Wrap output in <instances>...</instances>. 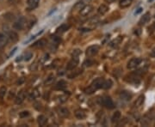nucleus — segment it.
Listing matches in <instances>:
<instances>
[{
	"mask_svg": "<svg viewBox=\"0 0 155 127\" xmlns=\"http://www.w3.org/2000/svg\"><path fill=\"white\" fill-rule=\"evenodd\" d=\"M47 44V42L45 41L44 40H40L38 41H36V42H35L31 46H33V47H38V48H41V47H43L45 46Z\"/></svg>",
	"mask_w": 155,
	"mask_h": 127,
	"instance_id": "obj_26",
	"label": "nucleus"
},
{
	"mask_svg": "<svg viewBox=\"0 0 155 127\" xmlns=\"http://www.w3.org/2000/svg\"><path fill=\"white\" fill-rule=\"evenodd\" d=\"M81 54V51L79 49H75L73 50V52H72V56H76V57H79V55Z\"/></svg>",
	"mask_w": 155,
	"mask_h": 127,
	"instance_id": "obj_35",
	"label": "nucleus"
},
{
	"mask_svg": "<svg viewBox=\"0 0 155 127\" xmlns=\"http://www.w3.org/2000/svg\"><path fill=\"white\" fill-rule=\"evenodd\" d=\"M104 82V78H97L96 80H94L91 84L87 87L86 88H84V94H92L94 92H96L97 90H98L100 88H103V84Z\"/></svg>",
	"mask_w": 155,
	"mask_h": 127,
	"instance_id": "obj_1",
	"label": "nucleus"
},
{
	"mask_svg": "<svg viewBox=\"0 0 155 127\" xmlns=\"http://www.w3.org/2000/svg\"><path fill=\"white\" fill-rule=\"evenodd\" d=\"M127 81L128 83H133L134 85H136V84H139L140 83V77L139 76L138 72H135V73L131 74L128 77V79H127Z\"/></svg>",
	"mask_w": 155,
	"mask_h": 127,
	"instance_id": "obj_7",
	"label": "nucleus"
},
{
	"mask_svg": "<svg viewBox=\"0 0 155 127\" xmlns=\"http://www.w3.org/2000/svg\"><path fill=\"white\" fill-rule=\"evenodd\" d=\"M6 92H7L6 87H1V88H0V98L1 99H3L5 96Z\"/></svg>",
	"mask_w": 155,
	"mask_h": 127,
	"instance_id": "obj_32",
	"label": "nucleus"
},
{
	"mask_svg": "<svg viewBox=\"0 0 155 127\" xmlns=\"http://www.w3.org/2000/svg\"><path fill=\"white\" fill-rule=\"evenodd\" d=\"M142 10H143L142 8H140V9L138 10V11H136V12H135L134 14H135V15H137V14H139V13H140V12L142 11Z\"/></svg>",
	"mask_w": 155,
	"mask_h": 127,
	"instance_id": "obj_40",
	"label": "nucleus"
},
{
	"mask_svg": "<svg viewBox=\"0 0 155 127\" xmlns=\"http://www.w3.org/2000/svg\"><path fill=\"white\" fill-rule=\"evenodd\" d=\"M9 38L6 34L0 33V49H3L8 43Z\"/></svg>",
	"mask_w": 155,
	"mask_h": 127,
	"instance_id": "obj_12",
	"label": "nucleus"
},
{
	"mask_svg": "<svg viewBox=\"0 0 155 127\" xmlns=\"http://www.w3.org/2000/svg\"><path fill=\"white\" fill-rule=\"evenodd\" d=\"M93 11V7L91 5H88L84 6L82 10H80V15L82 16V17H86V16H88L89 14L91 12V11Z\"/></svg>",
	"mask_w": 155,
	"mask_h": 127,
	"instance_id": "obj_11",
	"label": "nucleus"
},
{
	"mask_svg": "<svg viewBox=\"0 0 155 127\" xmlns=\"http://www.w3.org/2000/svg\"><path fill=\"white\" fill-rule=\"evenodd\" d=\"M40 92H39V90L37 88H35L33 91L30 93V94L28 95V98L30 100H35L36 98H38L39 96H40Z\"/></svg>",
	"mask_w": 155,
	"mask_h": 127,
	"instance_id": "obj_25",
	"label": "nucleus"
},
{
	"mask_svg": "<svg viewBox=\"0 0 155 127\" xmlns=\"http://www.w3.org/2000/svg\"><path fill=\"white\" fill-rule=\"evenodd\" d=\"M141 62H142L141 59H140V58H134V59H130V60L128 61V63H127V68L129 70L136 69L140 65Z\"/></svg>",
	"mask_w": 155,
	"mask_h": 127,
	"instance_id": "obj_5",
	"label": "nucleus"
},
{
	"mask_svg": "<svg viewBox=\"0 0 155 127\" xmlns=\"http://www.w3.org/2000/svg\"><path fill=\"white\" fill-rule=\"evenodd\" d=\"M67 82L64 81V80H61L60 82L56 83V85L54 86V89H56V90H64L65 88H67Z\"/></svg>",
	"mask_w": 155,
	"mask_h": 127,
	"instance_id": "obj_16",
	"label": "nucleus"
},
{
	"mask_svg": "<svg viewBox=\"0 0 155 127\" xmlns=\"http://www.w3.org/2000/svg\"><path fill=\"white\" fill-rule=\"evenodd\" d=\"M106 3H108V4H112V3H114V2H116L117 0H104Z\"/></svg>",
	"mask_w": 155,
	"mask_h": 127,
	"instance_id": "obj_39",
	"label": "nucleus"
},
{
	"mask_svg": "<svg viewBox=\"0 0 155 127\" xmlns=\"http://www.w3.org/2000/svg\"><path fill=\"white\" fill-rule=\"evenodd\" d=\"M153 0H148V2H149V3H151V2H153Z\"/></svg>",
	"mask_w": 155,
	"mask_h": 127,
	"instance_id": "obj_42",
	"label": "nucleus"
},
{
	"mask_svg": "<svg viewBox=\"0 0 155 127\" xmlns=\"http://www.w3.org/2000/svg\"><path fill=\"white\" fill-rule=\"evenodd\" d=\"M26 98V94H25V92L24 91H20L18 94L17 95V97H16V99H15V103L17 104V105H20V104H22V102L24 101V100Z\"/></svg>",
	"mask_w": 155,
	"mask_h": 127,
	"instance_id": "obj_10",
	"label": "nucleus"
},
{
	"mask_svg": "<svg viewBox=\"0 0 155 127\" xmlns=\"http://www.w3.org/2000/svg\"><path fill=\"white\" fill-rule=\"evenodd\" d=\"M36 18H35V17H33L30 21H29V22H28V28H31L32 27H33L34 25L35 24V22H36Z\"/></svg>",
	"mask_w": 155,
	"mask_h": 127,
	"instance_id": "obj_33",
	"label": "nucleus"
},
{
	"mask_svg": "<svg viewBox=\"0 0 155 127\" xmlns=\"http://www.w3.org/2000/svg\"><path fill=\"white\" fill-rule=\"evenodd\" d=\"M26 18L25 17H20L19 19H17L16 22L13 23V28L16 30H22L24 27L26 26Z\"/></svg>",
	"mask_w": 155,
	"mask_h": 127,
	"instance_id": "obj_4",
	"label": "nucleus"
},
{
	"mask_svg": "<svg viewBox=\"0 0 155 127\" xmlns=\"http://www.w3.org/2000/svg\"><path fill=\"white\" fill-rule=\"evenodd\" d=\"M81 73H82V70H81V69H78V70H77V71H71L70 74H68V75H67V77H68L69 78H71V79H72V78H75L76 77H78V75H80Z\"/></svg>",
	"mask_w": 155,
	"mask_h": 127,
	"instance_id": "obj_28",
	"label": "nucleus"
},
{
	"mask_svg": "<svg viewBox=\"0 0 155 127\" xmlns=\"http://www.w3.org/2000/svg\"><path fill=\"white\" fill-rule=\"evenodd\" d=\"M99 103L100 105H102L103 106L108 108V109H113V108H115V103H114V101H113L110 97L108 96V95H104V96H102L101 99H100Z\"/></svg>",
	"mask_w": 155,
	"mask_h": 127,
	"instance_id": "obj_2",
	"label": "nucleus"
},
{
	"mask_svg": "<svg viewBox=\"0 0 155 127\" xmlns=\"http://www.w3.org/2000/svg\"><path fill=\"white\" fill-rule=\"evenodd\" d=\"M150 18H151V15H150L149 12H147L145 15H143V17H141L139 21V24L140 25H145L146 23L150 21Z\"/></svg>",
	"mask_w": 155,
	"mask_h": 127,
	"instance_id": "obj_14",
	"label": "nucleus"
},
{
	"mask_svg": "<svg viewBox=\"0 0 155 127\" xmlns=\"http://www.w3.org/2000/svg\"><path fill=\"white\" fill-rule=\"evenodd\" d=\"M24 59V60L25 61H28V60H30L32 58H33V53L31 52H26L25 54H24V56H22Z\"/></svg>",
	"mask_w": 155,
	"mask_h": 127,
	"instance_id": "obj_31",
	"label": "nucleus"
},
{
	"mask_svg": "<svg viewBox=\"0 0 155 127\" xmlns=\"http://www.w3.org/2000/svg\"><path fill=\"white\" fill-rule=\"evenodd\" d=\"M78 63H79V59H78V57L72 56V59L67 63V71H72V70H74V69L78 66Z\"/></svg>",
	"mask_w": 155,
	"mask_h": 127,
	"instance_id": "obj_6",
	"label": "nucleus"
},
{
	"mask_svg": "<svg viewBox=\"0 0 155 127\" xmlns=\"http://www.w3.org/2000/svg\"><path fill=\"white\" fill-rule=\"evenodd\" d=\"M121 117H122V114H121V113L119 112V111H116V113L113 114V116L111 118V122L113 123V124H115V123H117L118 121H120V119H121Z\"/></svg>",
	"mask_w": 155,
	"mask_h": 127,
	"instance_id": "obj_21",
	"label": "nucleus"
},
{
	"mask_svg": "<svg viewBox=\"0 0 155 127\" xmlns=\"http://www.w3.org/2000/svg\"><path fill=\"white\" fill-rule=\"evenodd\" d=\"M92 64H93V62H91V61H85V62L84 63V66H91Z\"/></svg>",
	"mask_w": 155,
	"mask_h": 127,
	"instance_id": "obj_37",
	"label": "nucleus"
},
{
	"mask_svg": "<svg viewBox=\"0 0 155 127\" xmlns=\"http://www.w3.org/2000/svg\"><path fill=\"white\" fill-rule=\"evenodd\" d=\"M55 80V77L54 74H50L49 76L48 77V78L46 79V81L44 82L45 86H49V85H52L54 82Z\"/></svg>",
	"mask_w": 155,
	"mask_h": 127,
	"instance_id": "obj_22",
	"label": "nucleus"
},
{
	"mask_svg": "<svg viewBox=\"0 0 155 127\" xmlns=\"http://www.w3.org/2000/svg\"><path fill=\"white\" fill-rule=\"evenodd\" d=\"M112 85H113V83L111 80H104V84H103V88L104 89H109L112 87Z\"/></svg>",
	"mask_w": 155,
	"mask_h": 127,
	"instance_id": "obj_29",
	"label": "nucleus"
},
{
	"mask_svg": "<svg viewBox=\"0 0 155 127\" xmlns=\"http://www.w3.org/2000/svg\"><path fill=\"white\" fill-rule=\"evenodd\" d=\"M7 36H8V38H10L13 42H16V41L18 40V34H17L16 32H14V31H9Z\"/></svg>",
	"mask_w": 155,
	"mask_h": 127,
	"instance_id": "obj_24",
	"label": "nucleus"
},
{
	"mask_svg": "<svg viewBox=\"0 0 155 127\" xmlns=\"http://www.w3.org/2000/svg\"><path fill=\"white\" fill-rule=\"evenodd\" d=\"M70 28H71V26H70L69 24L64 23V24L61 25L59 28H57V31H56V32H57V33H65V32H67V30Z\"/></svg>",
	"mask_w": 155,
	"mask_h": 127,
	"instance_id": "obj_18",
	"label": "nucleus"
},
{
	"mask_svg": "<svg viewBox=\"0 0 155 127\" xmlns=\"http://www.w3.org/2000/svg\"><path fill=\"white\" fill-rule=\"evenodd\" d=\"M67 99H68V96L66 95V94H63V95L60 96V101H61V103H63V102L67 101Z\"/></svg>",
	"mask_w": 155,
	"mask_h": 127,
	"instance_id": "obj_36",
	"label": "nucleus"
},
{
	"mask_svg": "<svg viewBox=\"0 0 155 127\" xmlns=\"http://www.w3.org/2000/svg\"><path fill=\"white\" fill-rule=\"evenodd\" d=\"M40 0H27V9L28 11H33L39 5Z\"/></svg>",
	"mask_w": 155,
	"mask_h": 127,
	"instance_id": "obj_9",
	"label": "nucleus"
},
{
	"mask_svg": "<svg viewBox=\"0 0 155 127\" xmlns=\"http://www.w3.org/2000/svg\"><path fill=\"white\" fill-rule=\"evenodd\" d=\"M144 100H145V96L143 94H141V95H140L138 97V99L136 100V101H135V106L136 107H140V106L143 105V103H144Z\"/></svg>",
	"mask_w": 155,
	"mask_h": 127,
	"instance_id": "obj_27",
	"label": "nucleus"
},
{
	"mask_svg": "<svg viewBox=\"0 0 155 127\" xmlns=\"http://www.w3.org/2000/svg\"><path fill=\"white\" fill-rule=\"evenodd\" d=\"M58 113H59V115L61 118H67L70 114L69 110L67 108H66V107H60V108H58Z\"/></svg>",
	"mask_w": 155,
	"mask_h": 127,
	"instance_id": "obj_15",
	"label": "nucleus"
},
{
	"mask_svg": "<svg viewBox=\"0 0 155 127\" xmlns=\"http://www.w3.org/2000/svg\"><path fill=\"white\" fill-rule=\"evenodd\" d=\"M100 50V46L98 45H93V46H89L88 48L86 49V52H85V54L88 58H92L96 56Z\"/></svg>",
	"mask_w": 155,
	"mask_h": 127,
	"instance_id": "obj_3",
	"label": "nucleus"
},
{
	"mask_svg": "<svg viewBox=\"0 0 155 127\" xmlns=\"http://www.w3.org/2000/svg\"><path fill=\"white\" fill-rule=\"evenodd\" d=\"M108 11H109V7L106 5H101L98 7V9H97V13H98V15H100V16L105 15Z\"/></svg>",
	"mask_w": 155,
	"mask_h": 127,
	"instance_id": "obj_19",
	"label": "nucleus"
},
{
	"mask_svg": "<svg viewBox=\"0 0 155 127\" xmlns=\"http://www.w3.org/2000/svg\"><path fill=\"white\" fill-rule=\"evenodd\" d=\"M0 1H1V0H0Z\"/></svg>",
	"mask_w": 155,
	"mask_h": 127,
	"instance_id": "obj_43",
	"label": "nucleus"
},
{
	"mask_svg": "<svg viewBox=\"0 0 155 127\" xmlns=\"http://www.w3.org/2000/svg\"><path fill=\"white\" fill-rule=\"evenodd\" d=\"M37 122L40 126H45L48 124V118L44 115H39L37 118Z\"/></svg>",
	"mask_w": 155,
	"mask_h": 127,
	"instance_id": "obj_20",
	"label": "nucleus"
},
{
	"mask_svg": "<svg viewBox=\"0 0 155 127\" xmlns=\"http://www.w3.org/2000/svg\"><path fill=\"white\" fill-rule=\"evenodd\" d=\"M150 56L153 57V58H155V47L151 51V53H150Z\"/></svg>",
	"mask_w": 155,
	"mask_h": 127,
	"instance_id": "obj_38",
	"label": "nucleus"
},
{
	"mask_svg": "<svg viewBox=\"0 0 155 127\" xmlns=\"http://www.w3.org/2000/svg\"><path fill=\"white\" fill-rule=\"evenodd\" d=\"M91 2V0H79L77 4L74 5V7H73V11H77L82 10L84 6L88 5Z\"/></svg>",
	"mask_w": 155,
	"mask_h": 127,
	"instance_id": "obj_8",
	"label": "nucleus"
},
{
	"mask_svg": "<svg viewBox=\"0 0 155 127\" xmlns=\"http://www.w3.org/2000/svg\"><path fill=\"white\" fill-rule=\"evenodd\" d=\"M122 40V38L121 37V36H120L119 38H117L116 40H113V41H112V42L110 43V46H112V47H116V46H117L118 45L121 43Z\"/></svg>",
	"mask_w": 155,
	"mask_h": 127,
	"instance_id": "obj_30",
	"label": "nucleus"
},
{
	"mask_svg": "<svg viewBox=\"0 0 155 127\" xmlns=\"http://www.w3.org/2000/svg\"><path fill=\"white\" fill-rule=\"evenodd\" d=\"M29 112L28 111H23V112H21L20 113H19V117L20 118H26V117L29 116Z\"/></svg>",
	"mask_w": 155,
	"mask_h": 127,
	"instance_id": "obj_34",
	"label": "nucleus"
},
{
	"mask_svg": "<svg viewBox=\"0 0 155 127\" xmlns=\"http://www.w3.org/2000/svg\"><path fill=\"white\" fill-rule=\"evenodd\" d=\"M74 115H75V117L77 118L78 119H84L86 118V113L82 109H78V110L75 111Z\"/></svg>",
	"mask_w": 155,
	"mask_h": 127,
	"instance_id": "obj_17",
	"label": "nucleus"
},
{
	"mask_svg": "<svg viewBox=\"0 0 155 127\" xmlns=\"http://www.w3.org/2000/svg\"><path fill=\"white\" fill-rule=\"evenodd\" d=\"M22 82H23V78H22V79H21V80H20V81H19V80H18V81H17V84H21V83H22Z\"/></svg>",
	"mask_w": 155,
	"mask_h": 127,
	"instance_id": "obj_41",
	"label": "nucleus"
},
{
	"mask_svg": "<svg viewBox=\"0 0 155 127\" xmlns=\"http://www.w3.org/2000/svg\"><path fill=\"white\" fill-rule=\"evenodd\" d=\"M132 2H133V0H121L119 3V5L122 9H125V8H127L131 5Z\"/></svg>",
	"mask_w": 155,
	"mask_h": 127,
	"instance_id": "obj_23",
	"label": "nucleus"
},
{
	"mask_svg": "<svg viewBox=\"0 0 155 127\" xmlns=\"http://www.w3.org/2000/svg\"><path fill=\"white\" fill-rule=\"evenodd\" d=\"M132 97H133V94H131L130 92H128V91H122L120 93V98L122 100L128 101V100H130L132 99Z\"/></svg>",
	"mask_w": 155,
	"mask_h": 127,
	"instance_id": "obj_13",
	"label": "nucleus"
}]
</instances>
